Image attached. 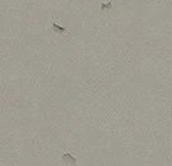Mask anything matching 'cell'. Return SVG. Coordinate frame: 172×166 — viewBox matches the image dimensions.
Returning a JSON list of instances; mask_svg holds the SVG:
<instances>
[{"instance_id":"obj_1","label":"cell","mask_w":172,"mask_h":166,"mask_svg":"<svg viewBox=\"0 0 172 166\" xmlns=\"http://www.w3.org/2000/svg\"><path fill=\"white\" fill-rule=\"evenodd\" d=\"M62 160H64V161H70V162H72V165H75V159H73V157L72 156H70V155H64V156H62Z\"/></svg>"}]
</instances>
